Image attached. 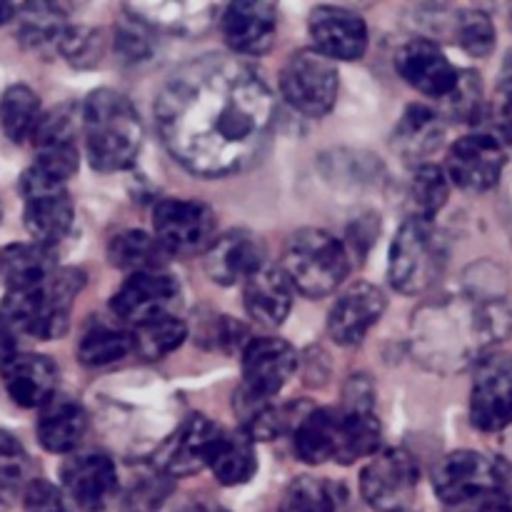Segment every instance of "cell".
<instances>
[{
    "instance_id": "6da1fadb",
    "label": "cell",
    "mask_w": 512,
    "mask_h": 512,
    "mask_svg": "<svg viewBox=\"0 0 512 512\" xmlns=\"http://www.w3.org/2000/svg\"><path fill=\"white\" fill-rule=\"evenodd\" d=\"M168 153L203 178H225L263 158L275 125V95L250 65L208 53L180 65L155 98Z\"/></svg>"
},
{
    "instance_id": "7a4b0ae2",
    "label": "cell",
    "mask_w": 512,
    "mask_h": 512,
    "mask_svg": "<svg viewBox=\"0 0 512 512\" xmlns=\"http://www.w3.org/2000/svg\"><path fill=\"white\" fill-rule=\"evenodd\" d=\"M505 303H440L415 315V350L425 363H463L510 335Z\"/></svg>"
},
{
    "instance_id": "3957f363",
    "label": "cell",
    "mask_w": 512,
    "mask_h": 512,
    "mask_svg": "<svg viewBox=\"0 0 512 512\" xmlns=\"http://www.w3.org/2000/svg\"><path fill=\"white\" fill-rule=\"evenodd\" d=\"M433 485L445 512H512V463L473 450L435 465Z\"/></svg>"
},
{
    "instance_id": "277c9868",
    "label": "cell",
    "mask_w": 512,
    "mask_h": 512,
    "mask_svg": "<svg viewBox=\"0 0 512 512\" xmlns=\"http://www.w3.org/2000/svg\"><path fill=\"white\" fill-rule=\"evenodd\" d=\"M88 160L98 173H118L133 165L143 145L138 110L118 90H95L83 105Z\"/></svg>"
},
{
    "instance_id": "5b68a950",
    "label": "cell",
    "mask_w": 512,
    "mask_h": 512,
    "mask_svg": "<svg viewBox=\"0 0 512 512\" xmlns=\"http://www.w3.org/2000/svg\"><path fill=\"white\" fill-rule=\"evenodd\" d=\"M83 288V273L55 270L43 285L5 295L0 305V320L15 335H30L38 340H53L68 330L70 303Z\"/></svg>"
},
{
    "instance_id": "8992f818",
    "label": "cell",
    "mask_w": 512,
    "mask_h": 512,
    "mask_svg": "<svg viewBox=\"0 0 512 512\" xmlns=\"http://www.w3.org/2000/svg\"><path fill=\"white\" fill-rule=\"evenodd\" d=\"M445 263L448 245L433 220L410 215L390 248V285L403 295H420L438 283Z\"/></svg>"
},
{
    "instance_id": "52a82bcc",
    "label": "cell",
    "mask_w": 512,
    "mask_h": 512,
    "mask_svg": "<svg viewBox=\"0 0 512 512\" xmlns=\"http://www.w3.org/2000/svg\"><path fill=\"white\" fill-rule=\"evenodd\" d=\"M350 253L338 238L318 228L298 230L283 253V273L308 298H325L343 285Z\"/></svg>"
},
{
    "instance_id": "ba28073f",
    "label": "cell",
    "mask_w": 512,
    "mask_h": 512,
    "mask_svg": "<svg viewBox=\"0 0 512 512\" xmlns=\"http://www.w3.org/2000/svg\"><path fill=\"white\" fill-rule=\"evenodd\" d=\"M280 90L298 113L320 118L330 113L338 100L340 75L325 55L315 50H300L285 63L280 73Z\"/></svg>"
},
{
    "instance_id": "9c48e42d",
    "label": "cell",
    "mask_w": 512,
    "mask_h": 512,
    "mask_svg": "<svg viewBox=\"0 0 512 512\" xmlns=\"http://www.w3.org/2000/svg\"><path fill=\"white\" fill-rule=\"evenodd\" d=\"M418 460L403 448H390L375 455L360 475L365 503L378 512L408 510L418 488Z\"/></svg>"
},
{
    "instance_id": "30bf717a",
    "label": "cell",
    "mask_w": 512,
    "mask_h": 512,
    "mask_svg": "<svg viewBox=\"0 0 512 512\" xmlns=\"http://www.w3.org/2000/svg\"><path fill=\"white\" fill-rule=\"evenodd\" d=\"M470 420L483 433L512 425V355L490 353L478 360L470 393Z\"/></svg>"
},
{
    "instance_id": "8fae6325",
    "label": "cell",
    "mask_w": 512,
    "mask_h": 512,
    "mask_svg": "<svg viewBox=\"0 0 512 512\" xmlns=\"http://www.w3.org/2000/svg\"><path fill=\"white\" fill-rule=\"evenodd\" d=\"M180 303V285L173 275L163 270L133 273L123 283V288L113 295L110 305L113 313L123 323H133L135 328L153 320L170 318Z\"/></svg>"
},
{
    "instance_id": "7c38bea8",
    "label": "cell",
    "mask_w": 512,
    "mask_h": 512,
    "mask_svg": "<svg viewBox=\"0 0 512 512\" xmlns=\"http://www.w3.org/2000/svg\"><path fill=\"white\" fill-rule=\"evenodd\" d=\"M153 228L165 253H198L213 243L215 215L195 200H163L153 210Z\"/></svg>"
},
{
    "instance_id": "4fadbf2b",
    "label": "cell",
    "mask_w": 512,
    "mask_h": 512,
    "mask_svg": "<svg viewBox=\"0 0 512 512\" xmlns=\"http://www.w3.org/2000/svg\"><path fill=\"white\" fill-rule=\"evenodd\" d=\"M505 168V150L498 138L485 133L465 135L455 140L453 148L448 150V163L445 173L470 193H485L495 188Z\"/></svg>"
},
{
    "instance_id": "5bb4252c",
    "label": "cell",
    "mask_w": 512,
    "mask_h": 512,
    "mask_svg": "<svg viewBox=\"0 0 512 512\" xmlns=\"http://www.w3.org/2000/svg\"><path fill=\"white\" fill-rule=\"evenodd\" d=\"M223 435V428L205 415H190L173 433V438L158 450L153 465L168 478H188L208 468L210 453Z\"/></svg>"
},
{
    "instance_id": "9a60e30c",
    "label": "cell",
    "mask_w": 512,
    "mask_h": 512,
    "mask_svg": "<svg viewBox=\"0 0 512 512\" xmlns=\"http://www.w3.org/2000/svg\"><path fill=\"white\" fill-rule=\"evenodd\" d=\"M268 260V248L260 235L253 230H228L220 238H213V243L205 250V270H208L210 280L218 285H235L240 280H248L250 275L265 268Z\"/></svg>"
},
{
    "instance_id": "2e32d148",
    "label": "cell",
    "mask_w": 512,
    "mask_h": 512,
    "mask_svg": "<svg viewBox=\"0 0 512 512\" xmlns=\"http://www.w3.org/2000/svg\"><path fill=\"white\" fill-rule=\"evenodd\" d=\"M60 478H63L65 495L85 512L105 510L120 490L118 470L103 453L73 455L63 465Z\"/></svg>"
},
{
    "instance_id": "e0dca14e",
    "label": "cell",
    "mask_w": 512,
    "mask_h": 512,
    "mask_svg": "<svg viewBox=\"0 0 512 512\" xmlns=\"http://www.w3.org/2000/svg\"><path fill=\"white\" fill-rule=\"evenodd\" d=\"M310 38L328 60H358L368 48V25L353 10L320 5L310 13Z\"/></svg>"
},
{
    "instance_id": "ac0fdd59",
    "label": "cell",
    "mask_w": 512,
    "mask_h": 512,
    "mask_svg": "<svg viewBox=\"0 0 512 512\" xmlns=\"http://www.w3.org/2000/svg\"><path fill=\"white\" fill-rule=\"evenodd\" d=\"M298 368V355L293 345L280 338L250 340L243 350V383L245 390L260 398H273L280 393L290 375Z\"/></svg>"
},
{
    "instance_id": "d6986e66",
    "label": "cell",
    "mask_w": 512,
    "mask_h": 512,
    "mask_svg": "<svg viewBox=\"0 0 512 512\" xmlns=\"http://www.w3.org/2000/svg\"><path fill=\"white\" fill-rule=\"evenodd\" d=\"M395 65H398V73L403 75L405 83L438 100H443L460 78V70H455V65L440 50V45L425 38L405 43Z\"/></svg>"
},
{
    "instance_id": "ffe728a7",
    "label": "cell",
    "mask_w": 512,
    "mask_h": 512,
    "mask_svg": "<svg viewBox=\"0 0 512 512\" xmlns=\"http://www.w3.org/2000/svg\"><path fill=\"white\" fill-rule=\"evenodd\" d=\"M383 290L373 283H355L338 298L328 315V333L340 345H358L385 313Z\"/></svg>"
},
{
    "instance_id": "44dd1931",
    "label": "cell",
    "mask_w": 512,
    "mask_h": 512,
    "mask_svg": "<svg viewBox=\"0 0 512 512\" xmlns=\"http://www.w3.org/2000/svg\"><path fill=\"white\" fill-rule=\"evenodd\" d=\"M223 35L235 53H268L278 35V10L273 3H255V0L230 3L223 13Z\"/></svg>"
},
{
    "instance_id": "7402d4cb",
    "label": "cell",
    "mask_w": 512,
    "mask_h": 512,
    "mask_svg": "<svg viewBox=\"0 0 512 512\" xmlns=\"http://www.w3.org/2000/svg\"><path fill=\"white\" fill-rule=\"evenodd\" d=\"M0 373H3L5 390L20 408H43L53 400L58 370L45 355L15 353L8 363L0 365Z\"/></svg>"
},
{
    "instance_id": "603a6c76",
    "label": "cell",
    "mask_w": 512,
    "mask_h": 512,
    "mask_svg": "<svg viewBox=\"0 0 512 512\" xmlns=\"http://www.w3.org/2000/svg\"><path fill=\"white\" fill-rule=\"evenodd\" d=\"M25 213L23 223L28 233L33 235V243L53 248L65 235L70 233L75 220L73 200L68 190H38V193H25Z\"/></svg>"
},
{
    "instance_id": "cb8c5ba5",
    "label": "cell",
    "mask_w": 512,
    "mask_h": 512,
    "mask_svg": "<svg viewBox=\"0 0 512 512\" xmlns=\"http://www.w3.org/2000/svg\"><path fill=\"white\" fill-rule=\"evenodd\" d=\"M243 303L255 323L268 325V328L283 323L293 308V285L285 278L283 268L265 265L258 273L250 275L245 280Z\"/></svg>"
},
{
    "instance_id": "d4e9b609",
    "label": "cell",
    "mask_w": 512,
    "mask_h": 512,
    "mask_svg": "<svg viewBox=\"0 0 512 512\" xmlns=\"http://www.w3.org/2000/svg\"><path fill=\"white\" fill-rule=\"evenodd\" d=\"M300 413L298 405H275L270 398H260L250 390H240L235 398V415L240 420V433L248 435L250 440H273L288 428L295 430L305 413Z\"/></svg>"
},
{
    "instance_id": "484cf974",
    "label": "cell",
    "mask_w": 512,
    "mask_h": 512,
    "mask_svg": "<svg viewBox=\"0 0 512 512\" xmlns=\"http://www.w3.org/2000/svg\"><path fill=\"white\" fill-rule=\"evenodd\" d=\"M340 408H310L295 425V453L303 463H338Z\"/></svg>"
},
{
    "instance_id": "4316f807",
    "label": "cell",
    "mask_w": 512,
    "mask_h": 512,
    "mask_svg": "<svg viewBox=\"0 0 512 512\" xmlns=\"http://www.w3.org/2000/svg\"><path fill=\"white\" fill-rule=\"evenodd\" d=\"M55 273L53 248L38 243H13L0 250V280L8 293L43 285Z\"/></svg>"
},
{
    "instance_id": "83f0119b",
    "label": "cell",
    "mask_w": 512,
    "mask_h": 512,
    "mask_svg": "<svg viewBox=\"0 0 512 512\" xmlns=\"http://www.w3.org/2000/svg\"><path fill=\"white\" fill-rule=\"evenodd\" d=\"M88 430L83 405L68 398H53L38 418V440L48 453H70Z\"/></svg>"
},
{
    "instance_id": "f1b7e54d",
    "label": "cell",
    "mask_w": 512,
    "mask_h": 512,
    "mask_svg": "<svg viewBox=\"0 0 512 512\" xmlns=\"http://www.w3.org/2000/svg\"><path fill=\"white\" fill-rule=\"evenodd\" d=\"M445 133L443 118L438 110L428 105H410L403 113V118L395 125V150L410 163H418L428 158L440 145Z\"/></svg>"
},
{
    "instance_id": "f546056e",
    "label": "cell",
    "mask_w": 512,
    "mask_h": 512,
    "mask_svg": "<svg viewBox=\"0 0 512 512\" xmlns=\"http://www.w3.org/2000/svg\"><path fill=\"white\" fill-rule=\"evenodd\" d=\"M208 468L213 470L215 480L225 485V488L245 485L258 473V455H255L253 440L245 433H228V430H223L213 453H210Z\"/></svg>"
},
{
    "instance_id": "4dcf8cb0",
    "label": "cell",
    "mask_w": 512,
    "mask_h": 512,
    "mask_svg": "<svg viewBox=\"0 0 512 512\" xmlns=\"http://www.w3.org/2000/svg\"><path fill=\"white\" fill-rule=\"evenodd\" d=\"M130 350H133V335L125 333L118 325L98 320L83 330L75 355L88 368H105L123 360Z\"/></svg>"
},
{
    "instance_id": "1f68e13d",
    "label": "cell",
    "mask_w": 512,
    "mask_h": 512,
    "mask_svg": "<svg viewBox=\"0 0 512 512\" xmlns=\"http://www.w3.org/2000/svg\"><path fill=\"white\" fill-rule=\"evenodd\" d=\"M165 255L168 253L158 243V238H150L143 230H123L108 245L110 265L118 270H128L130 275L160 270Z\"/></svg>"
},
{
    "instance_id": "d6a6232c",
    "label": "cell",
    "mask_w": 512,
    "mask_h": 512,
    "mask_svg": "<svg viewBox=\"0 0 512 512\" xmlns=\"http://www.w3.org/2000/svg\"><path fill=\"white\" fill-rule=\"evenodd\" d=\"M40 123V98L28 88L18 83L10 85L0 95V128L13 143H25L33 138L35 128Z\"/></svg>"
},
{
    "instance_id": "836d02e7",
    "label": "cell",
    "mask_w": 512,
    "mask_h": 512,
    "mask_svg": "<svg viewBox=\"0 0 512 512\" xmlns=\"http://www.w3.org/2000/svg\"><path fill=\"white\" fill-rule=\"evenodd\" d=\"M283 512H348V493L333 480L298 478L288 488Z\"/></svg>"
},
{
    "instance_id": "e575fe53",
    "label": "cell",
    "mask_w": 512,
    "mask_h": 512,
    "mask_svg": "<svg viewBox=\"0 0 512 512\" xmlns=\"http://www.w3.org/2000/svg\"><path fill=\"white\" fill-rule=\"evenodd\" d=\"M133 350L143 360H160L178 350L188 338V325L180 318L170 315V318L153 320V323L138 325L133 330Z\"/></svg>"
},
{
    "instance_id": "d590c367",
    "label": "cell",
    "mask_w": 512,
    "mask_h": 512,
    "mask_svg": "<svg viewBox=\"0 0 512 512\" xmlns=\"http://www.w3.org/2000/svg\"><path fill=\"white\" fill-rule=\"evenodd\" d=\"M68 28L63 10L55 8L53 3H25L23 18H20V38L30 48H45V45L58 48Z\"/></svg>"
},
{
    "instance_id": "8d00e7d4",
    "label": "cell",
    "mask_w": 512,
    "mask_h": 512,
    "mask_svg": "<svg viewBox=\"0 0 512 512\" xmlns=\"http://www.w3.org/2000/svg\"><path fill=\"white\" fill-rule=\"evenodd\" d=\"M450 178L443 168L433 163H420L410 183V198H413L415 215L433 220L448 203Z\"/></svg>"
},
{
    "instance_id": "74e56055",
    "label": "cell",
    "mask_w": 512,
    "mask_h": 512,
    "mask_svg": "<svg viewBox=\"0 0 512 512\" xmlns=\"http://www.w3.org/2000/svg\"><path fill=\"white\" fill-rule=\"evenodd\" d=\"M165 473H160L158 468H143L138 473V478L130 480L123 490V508L125 512H155L160 510V505L165 503V498L170 495L173 485Z\"/></svg>"
},
{
    "instance_id": "f35d334b",
    "label": "cell",
    "mask_w": 512,
    "mask_h": 512,
    "mask_svg": "<svg viewBox=\"0 0 512 512\" xmlns=\"http://www.w3.org/2000/svg\"><path fill=\"white\" fill-rule=\"evenodd\" d=\"M30 458L23 445L10 433L0 430V508L18 495V490L30 483L28 480Z\"/></svg>"
},
{
    "instance_id": "ab89813d",
    "label": "cell",
    "mask_w": 512,
    "mask_h": 512,
    "mask_svg": "<svg viewBox=\"0 0 512 512\" xmlns=\"http://www.w3.org/2000/svg\"><path fill=\"white\" fill-rule=\"evenodd\" d=\"M455 38L460 48L475 58H485L495 48V28L493 20L480 10H465L460 13L458 25H455Z\"/></svg>"
},
{
    "instance_id": "60d3db41",
    "label": "cell",
    "mask_w": 512,
    "mask_h": 512,
    "mask_svg": "<svg viewBox=\"0 0 512 512\" xmlns=\"http://www.w3.org/2000/svg\"><path fill=\"white\" fill-rule=\"evenodd\" d=\"M483 108V90H480V78L470 70L460 73L458 83L443 98V113L450 120H463V123H473Z\"/></svg>"
},
{
    "instance_id": "b9f144b4",
    "label": "cell",
    "mask_w": 512,
    "mask_h": 512,
    "mask_svg": "<svg viewBox=\"0 0 512 512\" xmlns=\"http://www.w3.org/2000/svg\"><path fill=\"white\" fill-rule=\"evenodd\" d=\"M23 508L25 512H70L63 490H58L48 480H30L25 485Z\"/></svg>"
},
{
    "instance_id": "7bdbcfd3",
    "label": "cell",
    "mask_w": 512,
    "mask_h": 512,
    "mask_svg": "<svg viewBox=\"0 0 512 512\" xmlns=\"http://www.w3.org/2000/svg\"><path fill=\"white\" fill-rule=\"evenodd\" d=\"M493 123L498 128L500 138L512 145V55L505 60V68L500 73L498 88L493 98Z\"/></svg>"
},
{
    "instance_id": "ee69618b",
    "label": "cell",
    "mask_w": 512,
    "mask_h": 512,
    "mask_svg": "<svg viewBox=\"0 0 512 512\" xmlns=\"http://www.w3.org/2000/svg\"><path fill=\"white\" fill-rule=\"evenodd\" d=\"M58 48L75 65H88L95 58H100V35H95L88 28H68Z\"/></svg>"
},
{
    "instance_id": "f6af8a7d",
    "label": "cell",
    "mask_w": 512,
    "mask_h": 512,
    "mask_svg": "<svg viewBox=\"0 0 512 512\" xmlns=\"http://www.w3.org/2000/svg\"><path fill=\"white\" fill-rule=\"evenodd\" d=\"M118 50L133 60L143 58V55L148 53V40H145L143 30H140L138 25H135L133 30H125V33L118 38Z\"/></svg>"
},
{
    "instance_id": "bcb514c9",
    "label": "cell",
    "mask_w": 512,
    "mask_h": 512,
    "mask_svg": "<svg viewBox=\"0 0 512 512\" xmlns=\"http://www.w3.org/2000/svg\"><path fill=\"white\" fill-rule=\"evenodd\" d=\"M15 338H18V335L0 320V365L8 363L15 355Z\"/></svg>"
},
{
    "instance_id": "7dc6e473",
    "label": "cell",
    "mask_w": 512,
    "mask_h": 512,
    "mask_svg": "<svg viewBox=\"0 0 512 512\" xmlns=\"http://www.w3.org/2000/svg\"><path fill=\"white\" fill-rule=\"evenodd\" d=\"M180 512H230V510L220 508V505L215 503H208V500H195V503L183 505V510Z\"/></svg>"
},
{
    "instance_id": "c3c4849f",
    "label": "cell",
    "mask_w": 512,
    "mask_h": 512,
    "mask_svg": "<svg viewBox=\"0 0 512 512\" xmlns=\"http://www.w3.org/2000/svg\"><path fill=\"white\" fill-rule=\"evenodd\" d=\"M15 15V8L10 3H0V25L3 23H8L10 18H13Z\"/></svg>"
},
{
    "instance_id": "681fc988",
    "label": "cell",
    "mask_w": 512,
    "mask_h": 512,
    "mask_svg": "<svg viewBox=\"0 0 512 512\" xmlns=\"http://www.w3.org/2000/svg\"><path fill=\"white\" fill-rule=\"evenodd\" d=\"M400 512H410V510H400Z\"/></svg>"
}]
</instances>
